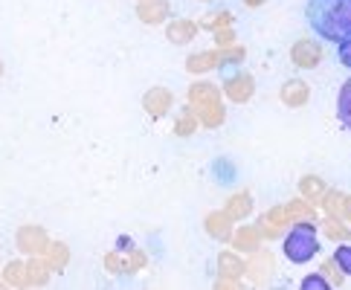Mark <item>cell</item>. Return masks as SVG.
<instances>
[{
    "mask_svg": "<svg viewBox=\"0 0 351 290\" xmlns=\"http://www.w3.org/2000/svg\"><path fill=\"white\" fill-rule=\"evenodd\" d=\"M305 23L319 41H346L351 38V0H308Z\"/></svg>",
    "mask_w": 351,
    "mask_h": 290,
    "instance_id": "obj_1",
    "label": "cell"
},
{
    "mask_svg": "<svg viewBox=\"0 0 351 290\" xmlns=\"http://www.w3.org/2000/svg\"><path fill=\"white\" fill-rule=\"evenodd\" d=\"M319 226L317 221H296L282 238V253L291 264H308L319 256Z\"/></svg>",
    "mask_w": 351,
    "mask_h": 290,
    "instance_id": "obj_2",
    "label": "cell"
},
{
    "mask_svg": "<svg viewBox=\"0 0 351 290\" xmlns=\"http://www.w3.org/2000/svg\"><path fill=\"white\" fill-rule=\"evenodd\" d=\"M221 90H223V96H227L230 102L247 105L250 99L256 96V75L250 70H244V67H232V70H227V75H223Z\"/></svg>",
    "mask_w": 351,
    "mask_h": 290,
    "instance_id": "obj_3",
    "label": "cell"
},
{
    "mask_svg": "<svg viewBox=\"0 0 351 290\" xmlns=\"http://www.w3.org/2000/svg\"><path fill=\"white\" fill-rule=\"evenodd\" d=\"M325 58V47L319 38H299L291 47V64L299 70H317Z\"/></svg>",
    "mask_w": 351,
    "mask_h": 290,
    "instance_id": "obj_4",
    "label": "cell"
},
{
    "mask_svg": "<svg viewBox=\"0 0 351 290\" xmlns=\"http://www.w3.org/2000/svg\"><path fill=\"white\" fill-rule=\"evenodd\" d=\"M49 241H53V238H49L47 230L38 226V223H23V226H18V232H15V247H18V253H23V256H44V250L49 247Z\"/></svg>",
    "mask_w": 351,
    "mask_h": 290,
    "instance_id": "obj_5",
    "label": "cell"
},
{
    "mask_svg": "<svg viewBox=\"0 0 351 290\" xmlns=\"http://www.w3.org/2000/svg\"><path fill=\"white\" fill-rule=\"evenodd\" d=\"M273 273H276V258H273L270 250H261L258 247L256 253L247 256V279L253 282V285H258V287L270 285Z\"/></svg>",
    "mask_w": 351,
    "mask_h": 290,
    "instance_id": "obj_6",
    "label": "cell"
},
{
    "mask_svg": "<svg viewBox=\"0 0 351 290\" xmlns=\"http://www.w3.org/2000/svg\"><path fill=\"white\" fill-rule=\"evenodd\" d=\"M171 108H174V93L169 90V87H148V90H145V96H143V110L148 113V117L162 119Z\"/></svg>",
    "mask_w": 351,
    "mask_h": 290,
    "instance_id": "obj_7",
    "label": "cell"
},
{
    "mask_svg": "<svg viewBox=\"0 0 351 290\" xmlns=\"http://www.w3.org/2000/svg\"><path fill=\"white\" fill-rule=\"evenodd\" d=\"M235 221L227 215L223 209H215V212H209V215L204 218V230L209 238H215V241L221 244H230L232 241V232H235Z\"/></svg>",
    "mask_w": 351,
    "mask_h": 290,
    "instance_id": "obj_8",
    "label": "cell"
},
{
    "mask_svg": "<svg viewBox=\"0 0 351 290\" xmlns=\"http://www.w3.org/2000/svg\"><path fill=\"white\" fill-rule=\"evenodd\" d=\"M136 18H140L145 27L166 23L171 18V3L169 0H136Z\"/></svg>",
    "mask_w": 351,
    "mask_h": 290,
    "instance_id": "obj_9",
    "label": "cell"
},
{
    "mask_svg": "<svg viewBox=\"0 0 351 290\" xmlns=\"http://www.w3.org/2000/svg\"><path fill=\"white\" fill-rule=\"evenodd\" d=\"M261 241H265V235H261L258 230V223H244V226H235V232H232V250H238V253H256V250L261 247Z\"/></svg>",
    "mask_w": 351,
    "mask_h": 290,
    "instance_id": "obj_10",
    "label": "cell"
},
{
    "mask_svg": "<svg viewBox=\"0 0 351 290\" xmlns=\"http://www.w3.org/2000/svg\"><path fill=\"white\" fill-rule=\"evenodd\" d=\"M197 32H200L197 21H189V18H174V21L166 23V38H169V44H174V47L192 44L197 38Z\"/></svg>",
    "mask_w": 351,
    "mask_h": 290,
    "instance_id": "obj_11",
    "label": "cell"
},
{
    "mask_svg": "<svg viewBox=\"0 0 351 290\" xmlns=\"http://www.w3.org/2000/svg\"><path fill=\"white\" fill-rule=\"evenodd\" d=\"M279 99L287 108H305L308 99H311V84L305 79H287L279 87Z\"/></svg>",
    "mask_w": 351,
    "mask_h": 290,
    "instance_id": "obj_12",
    "label": "cell"
},
{
    "mask_svg": "<svg viewBox=\"0 0 351 290\" xmlns=\"http://www.w3.org/2000/svg\"><path fill=\"white\" fill-rule=\"evenodd\" d=\"M221 96H223L221 84L206 82V79H197V82L189 84V90H186V102H189L192 108H197V105H206V102H218Z\"/></svg>",
    "mask_w": 351,
    "mask_h": 290,
    "instance_id": "obj_13",
    "label": "cell"
},
{
    "mask_svg": "<svg viewBox=\"0 0 351 290\" xmlns=\"http://www.w3.org/2000/svg\"><path fill=\"white\" fill-rule=\"evenodd\" d=\"M218 276H227V279H244L247 276L244 253H238V250H221L218 253Z\"/></svg>",
    "mask_w": 351,
    "mask_h": 290,
    "instance_id": "obj_14",
    "label": "cell"
},
{
    "mask_svg": "<svg viewBox=\"0 0 351 290\" xmlns=\"http://www.w3.org/2000/svg\"><path fill=\"white\" fill-rule=\"evenodd\" d=\"M221 67V49H200V53H192L186 58V73L192 75H204Z\"/></svg>",
    "mask_w": 351,
    "mask_h": 290,
    "instance_id": "obj_15",
    "label": "cell"
},
{
    "mask_svg": "<svg viewBox=\"0 0 351 290\" xmlns=\"http://www.w3.org/2000/svg\"><path fill=\"white\" fill-rule=\"evenodd\" d=\"M253 195L250 192H235V195H230L227 197V204H223V212L235 221V223H241V221H247L250 215H253Z\"/></svg>",
    "mask_w": 351,
    "mask_h": 290,
    "instance_id": "obj_16",
    "label": "cell"
},
{
    "mask_svg": "<svg viewBox=\"0 0 351 290\" xmlns=\"http://www.w3.org/2000/svg\"><path fill=\"white\" fill-rule=\"evenodd\" d=\"M195 113H197V122L204 125V128H221V125L227 122V108H223V99H218V102L197 105Z\"/></svg>",
    "mask_w": 351,
    "mask_h": 290,
    "instance_id": "obj_17",
    "label": "cell"
},
{
    "mask_svg": "<svg viewBox=\"0 0 351 290\" xmlns=\"http://www.w3.org/2000/svg\"><path fill=\"white\" fill-rule=\"evenodd\" d=\"M49 276L53 270H49L44 256H27V287H47Z\"/></svg>",
    "mask_w": 351,
    "mask_h": 290,
    "instance_id": "obj_18",
    "label": "cell"
},
{
    "mask_svg": "<svg viewBox=\"0 0 351 290\" xmlns=\"http://www.w3.org/2000/svg\"><path fill=\"white\" fill-rule=\"evenodd\" d=\"M319 230H322L325 238H331V241H337V244L351 241V226H346L343 215H325L319 221Z\"/></svg>",
    "mask_w": 351,
    "mask_h": 290,
    "instance_id": "obj_19",
    "label": "cell"
},
{
    "mask_svg": "<svg viewBox=\"0 0 351 290\" xmlns=\"http://www.w3.org/2000/svg\"><path fill=\"white\" fill-rule=\"evenodd\" d=\"M325 192H328V183H325L319 174H305V178L299 180V195H302L305 200H311V204L319 206V200H322Z\"/></svg>",
    "mask_w": 351,
    "mask_h": 290,
    "instance_id": "obj_20",
    "label": "cell"
},
{
    "mask_svg": "<svg viewBox=\"0 0 351 290\" xmlns=\"http://www.w3.org/2000/svg\"><path fill=\"white\" fill-rule=\"evenodd\" d=\"M0 279H3L6 287H27V261L21 258L6 261L3 270H0Z\"/></svg>",
    "mask_w": 351,
    "mask_h": 290,
    "instance_id": "obj_21",
    "label": "cell"
},
{
    "mask_svg": "<svg viewBox=\"0 0 351 290\" xmlns=\"http://www.w3.org/2000/svg\"><path fill=\"white\" fill-rule=\"evenodd\" d=\"M44 261L49 264L53 273H61L70 264V247L64 241H49V247L44 250Z\"/></svg>",
    "mask_w": 351,
    "mask_h": 290,
    "instance_id": "obj_22",
    "label": "cell"
},
{
    "mask_svg": "<svg viewBox=\"0 0 351 290\" xmlns=\"http://www.w3.org/2000/svg\"><path fill=\"white\" fill-rule=\"evenodd\" d=\"M232 23H235V18H232L230 9H212V12H206V15L197 21V27L204 32H218L223 27H232Z\"/></svg>",
    "mask_w": 351,
    "mask_h": 290,
    "instance_id": "obj_23",
    "label": "cell"
},
{
    "mask_svg": "<svg viewBox=\"0 0 351 290\" xmlns=\"http://www.w3.org/2000/svg\"><path fill=\"white\" fill-rule=\"evenodd\" d=\"M337 119L346 131H351V75L340 84V93H337Z\"/></svg>",
    "mask_w": 351,
    "mask_h": 290,
    "instance_id": "obj_24",
    "label": "cell"
},
{
    "mask_svg": "<svg viewBox=\"0 0 351 290\" xmlns=\"http://www.w3.org/2000/svg\"><path fill=\"white\" fill-rule=\"evenodd\" d=\"M197 128H200L197 113H195V108L189 102H186L180 108V113H178V119H174V134H178V136H192Z\"/></svg>",
    "mask_w": 351,
    "mask_h": 290,
    "instance_id": "obj_25",
    "label": "cell"
},
{
    "mask_svg": "<svg viewBox=\"0 0 351 290\" xmlns=\"http://www.w3.org/2000/svg\"><path fill=\"white\" fill-rule=\"evenodd\" d=\"M343 206H346V192L328 186V192H325L322 200H319V209L325 212V215H343Z\"/></svg>",
    "mask_w": 351,
    "mask_h": 290,
    "instance_id": "obj_26",
    "label": "cell"
},
{
    "mask_svg": "<svg viewBox=\"0 0 351 290\" xmlns=\"http://www.w3.org/2000/svg\"><path fill=\"white\" fill-rule=\"evenodd\" d=\"M265 221H270L273 226H282V230L287 232V226L291 223H296V218H293V212H291V206L287 204H279V206H273V209H267L265 215H261Z\"/></svg>",
    "mask_w": 351,
    "mask_h": 290,
    "instance_id": "obj_27",
    "label": "cell"
},
{
    "mask_svg": "<svg viewBox=\"0 0 351 290\" xmlns=\"http://www.w3.org/2000/svg\"><path fill=\"white\" fill-rule=\"evenodd\" d=\"M287 206H291L296 221H317V204H311V200H305L302 195L293 197V200H287Z\"/></svg>",
    "mask_w": 351,
    "mask_h": 290,
    "instance_id": "obj_28",
    "label": "cell"
},
{
    "mask_svg": "<svg viewBox=\"0 0 351 290\" xmlns=\"http://www.w3.org/2000/svg\"><path fill=\"white\" fill-rule=\"evenodd\" d=\"M247 58V49L241 44H232L227 49H221V70H232V67H241Z\"/></svg>",
    "mask_w": 351,
    "mask_h": 290,
    "instance_id": "obj_29",
    "label": "cell"
},
{
    "mask_svg": "<svg viewBox=\"0 0 351 290\" xmlns=\"http://www.w3.org/2000/svg\"><path fill=\"white\" fill-rule=\"evenodd\" d=\"M105 270L114 273V276H131L128 256H125V253H108L105 256Z\"/></svg>",
    "mask_w": 351,
    "mask_h": 290,
    "instance_id": "obj_30",
    "label": "cell"
},
{
    "mask_svg": "<svg viewBox=\"0 0 351 290\" xmlns=\"http://www.w3.org/2000/svg\"><path fill=\"white\" fill-rule=\"evenodd\" d=\"M319 270L325 273V279L331 282V287H343V282H346V273L340 270V264L334 261V256H331V258H325Z\"/></svg>",
    "mask_w": 351,
    "mask_h": 290,
    "instance_id": "obj_31",
    "label": "cell"
},
{
    "mask_svg": "<svg viewBox=\"0 0 351 290\" xmlns=\"http://www.w3.org/2000/svg\"><path fill=\"white\" fill-rule=\"evenodd\" d=\"M334 261L340 264V270L351 279V241L337 244V250H334Z\"/></svg>",
    "mask_w": 351,
    "mask_h": 290,
    "instance_id": "obj_32",
    "label": "cell"
},
{
    "mask_svg": "<svg viewBox=\"0 0 351 290\" xmlns=\"http://www.w3.org/2000/svg\"><path fill=\"white\" fill-rule=\"evenodd\" d=\"M299 287H302V290H331V282L325 279V273L319 270V273L305 276V279L299 282Z\"/></svg>",
    "mask_w": 351,
    "mask_h": 290,
    "instance_id": "obj_33",
    "label": "cell"
},
{
    "mask_svg": "<svg viewBox=\"0 0 351 290\" xmlns=\"http://www.w3.org/2000/svg\"><path fill=\"white\" fill-rule=\"evenodd\" d=\"M212 41H215V49H227V47L238 44V38H235V29L232 27H223L218 32H212Z\"/></svg>",
    "mask_w": 351,
    "mask_h": 290,
    "instance_id": "obj_34",
    "label": "cell"
},
{
    "mask_svg": "<svg viewBox=\"0 0 351 290\" xmlns=\"http://www.w3.org/2000/svg\"><path fill=\"white\" fill-rule=\"evenodd\" d=\"M258 230H261V235H265V241H273V238H282V235H285L282 226H273V223L265 221V218H258Z\"/></svg>",
    "mask_w": 351,
    "mask_h": 290,
    "instance_id": "obj_35",
    "label": "cell"
},
{
    "mask_svg": "<svg viewBox=\"0 0 351 290\" xmlns=\"http://www.w3.org/2000/svg\"><path fill=\"white\" fill-rule=\"evenodd\" d=\"M337 58H340V64L351 70V38H346V41L337 44Z\"/></svg>",
    "mask_w": 351,
    "mask_h": 290,
    "instance_id": "obj_36",
    "label": "cell"
},
{
    "mask_svg": "<svg viewBox=\"0 0 351 290\" xmlns=\"http://www.w3.org/2000/svg\"><path fill=\"white\" fill-rule=\"evenodd\" d=\"M343 218L351 223V195H346V206H343Z\"/></svg>",
    "mask_w": 351,
    "mask_h": 290,
    "instance_id": "obj_37",
    "label": "cell"
},
{
    "mask_svg": "<svg viewBox=\"0 0 351 290\" xmlns=\"http://www.w3.org/2000/svg\"><path fill=\"white\" fill-rule=\"evenodd\" d=\"M241 3H244L247 9H258V6H265L267 0H241Z\"/></svg>",
    "mask_w": 351,
    "mask_h": 290,
    "instance_id": "obj_38",
    "label": "cell"
},
{
    "mask_svg": "<svg viewBox=\"0 0 351 290\" xmlns=\"http://www.w3.org/2000/svg\"><path fill=\"white\" fill-rule=\"evenodd\" d=\"M0 75H3V61H0Z\"/></svg>",
    "mask_w": 351,
    "mask_h": 290,
    "instance_id": "obj_39",
    "label": "cell"
}]
</instances>
